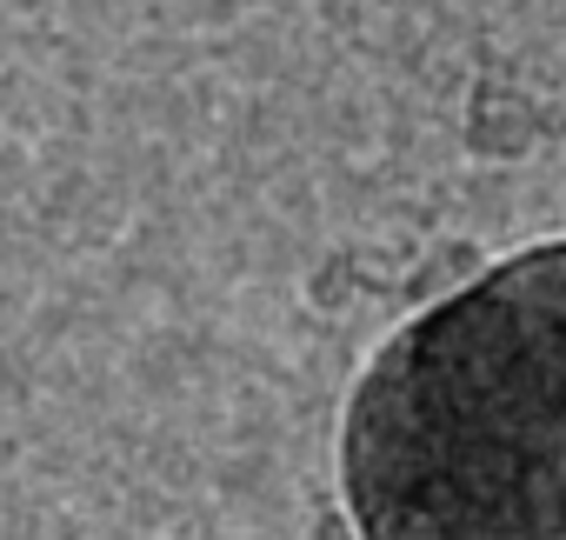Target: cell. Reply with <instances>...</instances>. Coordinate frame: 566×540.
<instances>
[{"label":"cell","mask_w":566,"mask_h":540,"mask_svg":"<svg viewBox=\"0 0 566 540\" xmlns=\"http://www.w3.org/2000/svg\"><path fill=\"white\" fill-rule=\"evenodd\" d=\"M360 540H566V233L413 314L340 427Z\"/></svg>","instance_id":"6da1fadb"}]
</instances>
